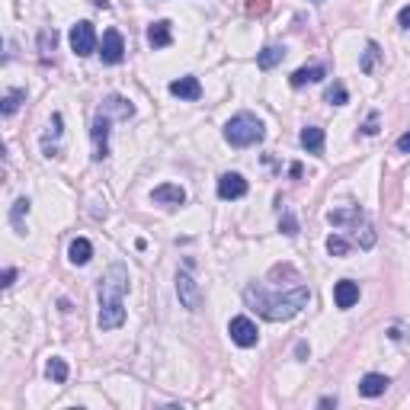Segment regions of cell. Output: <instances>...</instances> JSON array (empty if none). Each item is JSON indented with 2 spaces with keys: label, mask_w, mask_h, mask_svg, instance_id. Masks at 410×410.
Wrapping results in <instances>:
<instances>
[{
  "label": "cell",
  "mask_w": 410,
  "mask_h": 410,
  "mask_svg": "<svg viewBox=\"0 0 410 410\" xmlns=\"http://www.w3.org/2000/svg\"><path fill=\"white\" fill-rule=\"evenodd\" d=\"M324 68H321V65H311V68H298V71L295 74H292V77H288V84H292V87H295V90H298V87H305V84H317V80H324Z\"/></svg>",
  "instance_id": "17"
},
{
  "label": "cell",
  "mask_w": 410,
  "mask_h": 410,
  "mask_svg": "<svg viewBox=\"0 0 410 410\" xmlns=\"http://www.w3.org/2000/svg\"><path fill=\"white\" fill-rule=\"evenodd\" d=\"M90 257H94V244L87 238H77L71 241V247H68V260H71L74 267H87L90 263Z\"/></svg>",
  "instance_id": "16"
},
{
  "label": "cell",
  "mask_w": 410,
  "mask_h": 410,
  "mask_svg": "<svg viewBox=\"0 0 410 410\" xmlns=\"http://www.w3.org/2000/svg\"><path fill=\"white\" fill-rule=\"evenodd\" d=\"M29 205H32V202H29L26 196H20V199L13 202V209H10V224H13L20 234H23V218L29 215Z\"/></svg>",
  "instance_id": "22"
},
{
  "label": "cell",
  "mask_w": 410,
  "mask_h": 410,
  "mask_svg": "<svg viewBox=\"0 0 410 410\" xmlns=\"http://www.w3.org/2000/svg\"><path fill=\"white\" fill-rule=\"evenodd\" d=\"M302 148L311 154H321L324 151V129H317V125H305L302 129Z\"/></svg>",
  "instance_id": "18"
},
{
  "label": "cell",
  "mask_w": 410,
  "mask_h": 410,
  "mask_svg": "<svg viewBox=\"0 0 410 410\" xmlns=\"http://www.w3.org/2000/svg\"><path fill=\"white\" fill-rule=\"evenodd\" d=\"M263 138H267V129L253 113H238L224 125V141L231 148H250V144H260Z\"/></svg>",
  "instance_id": "3"
},
{
  "label": "cell",
  "mask_w": 410,
  "mask_h": 410,
  "mask_svg": "<svg viewBox=\"0 0 410 410\" xmlns=\"http://www.w3.org/2000/svg\"><path fill=\"white\" fill-rule=\"evenodd\" d=\"M241 196H247L244 177H241V173H222V177H218V199L231 202V199H241Z\"/></svg>",
  "instance_id": "9"
},
{
  "label": "cell",
  "mask_w": 410,
  "mask_h": 410,
  "mask_svg": "<svg viewBox=\"0 0 410 410\" xmlns=\"http://www.w3.org/2000/svg\"><path fill=\"white\" fill-rule=\"evenodd\" d=\"M228 333H231V340H234L238 346H244V350L257 346V340H260V331H257V324H253L250 317H231Z\"/></svg>",
  "instance_id": "7"
},
{
  "label": "cell",
  "mask_w": 410,
  "mask_h": 410,
  "mask_svg": "<svg viewBox=\"0 0 410 410\" xmlns=\"http://www.w3.org/2000/svg\"><path fill=\"white\" fill-rule=\"evenodd\" d=\"M327 103H331V106H346V103H350V94H346V87H343V84H333L331 90H327Z\"/></svg>",
  "instance_id": "27"
},
{
  "label": "cell",
  "mask_w": 410,
  "mask_h": 410,
  "mask_svg": "<svg viewBox=\"0 0 410 410\" xmlns=\"http://www.w3.org/2000/svg\"><path fill=\"white\" fill-rule=\"evenodd\" d=\"M151 202L167 205V209H177V205H183V202H186V189L177 186V183H160V186L151 193Z\"/></svg>",
  "instance_id": "10"
},
{
  "label": "cell",
  "mask_w": 410,
  "mask_h": 410,
  "mask_svg": "<svg viewBox=\"0 0 410 410\" xmlns=\"http://www.w3.org/2000/svg\"><path fill=\"white\" fill-rule=\"evenodd\" d=\"M61 125H65V119H61V113H55V115H51V122H49V135L42 138V148H49V144H51V138H55V141H58V138H61V132H65V129H61Z\"/></svg>",
  "instance_id": "26"
},
{
  "label": "cell",
  "mask_w": 410,
  "mask_h": 410,
  "mask_svg": "<svg viewBox=\"0 0 410 410\" xmlns=\"http://www.w3.org/2000/svg\"><path fill=\"white\" fill-rule=\"evenodd\" d=\"M333 302H337L340 311H350L359 302V286H356L353 279H340L337 286H333Z\"/></svg>",
  "instance_id": "11"
},
{
  "label": "cell",
  "mask_w": 410,
  "mask_h": 410,
  "mask_svg": "<svg viewBox=\"0 0 410 410\" xmlns=\"http://www.w3.org/2000/svg\"><path fill=\"white\" fill-rule=\"evenodd\" d=\"M378 58H382V49H378V42H369L366 51H362V61H359V71L362 74H372L375 65H378Z\"/></svg>",
  "instance_id": "21"
},
{
  "label": "cell",
  "mask_w": 410,
  "mask_h": 410,
  "mask_svg": "<svg viewBox=\"0 0 410 410\" xmlns=\"http://www.w3.org/2000/svg\"><path fill=\"white\" fill-rule=\"evenodd\" d=\"M100 55H103V65H119L125 58V42H122V32L119 29H106Z\"/></svg>",
  "instance_id": "8"
},
{
  "label": "cell",
  "mask_w": 410,
  "mask_h": 410,
  "mask_svg": "<svg viewBox=\"0 0 410 410\" xmlns=\"http://www.w3.org/2000/svg\"><path fill=\"white\" fill-rule=\"evenodd\" d=\"M397 151H401V154H410V132H404V135L397 138Z\"/></svg>",
  "instance_id": "32"
},
{
  "label": "cell",
  "mask_w": 410,
  "mask_h": 410,
  "mask_svg": "<svg viewBox=\"0 0 410 410\" xmlns=\"http://www.w3.org/2000/svg\"><path fill=\"white\" fill-rule=\"evenodd\" d=\"M362 135H378V113H369V119L362 122Z\"/></svg>",
  "instance_id": "30"
},
{
  "label": "cell",
  "mask_w": 410,
  "mask_h": 410,
  "mask_svg": "<svg viewBox=\"0 0 410 410\" xmlns=\"http://www.w3.org/2000/svg\"><path fill=\"white\" fill-rule=\"evenodd\" d=\"M388 385H391V378H388V375L369 372L366 378H362V382H359V395H362V397H382L385 391H388Z\"/></svg>",
  "instance_id": "13"
},
{
  "label": "cell",
  "mask_w": 410,
  "mask_h": 410,
  "mask_svg": "<svg viewBox=\"0 0 410 410\" xmlns=\"http://www.w3.org/2000/svg\"><path fill=\"white\" fill-rule=\"evenodd\" d=\"M13 279H16V269H7V273H4V288L13 286Z\"/></svg>",
  "instance_id": "34"
},
{
  "label": "cell",
  "mask_w": 410,
  "mask_h": 410,
  "mask_svg": "<svg viewBox=\"0 0 410 410\" xmlns=\"http://www.w3.org/2000/svg\"><path fill=\"white\" fill-rule=\"evenodd\" d=\"M173 42V32H170V23L167 20H158L148 26V45L151 49H167Z\"/></svg>",
  "instance_id": "15"
},
{
  "label": "cell",
  "mask_w": 410,
  "mask_h": 410,
  "mask_svg": "<svg viewBox=\"0 0 410 410\" xmlns=\"http://www.w3.org/2000/svg\"><path fill=\"white\" fill-rule=\"evenodd\" d=\"M55 42H58V32H55V29H45L42 36H39V45H42V55L55 51Z\"/></svg>",
  "instance_id": "29"
},
{
  "label": "cell",
  "mask_w": 410,
  "mask_h": 410,
  "mask_svg": "<svg viewBox=\"0 0 410 410\" xmlns=\"http://www.w3.org/2000/svg\"><path fill=\"white\" fill-rule=\"evenodd\" d=\"M68 42H71L74 55H80V58L94 55V51H96V29H94V23L80 20L77 26H71V36H68Z\"/></svg>",
  "instance_id": "4"
},
{
  "label": "cell",
  "mask_w": 410,
  "mask_h": 410,
  "mask_svg": "<svg viewBox=\"0 0 410 410\" xmlns=\"http://www.w3.org/2000/svg\"><path fill=\"white\" fill-rule=\"evenodd\" d=\"M321 407H337V397H321Z\"/></svg>",
  "instance_id": "35"
},
{
  "label": "cell",
  "mask_w": 410,
  "mask_h": 410,
  "mask_svg": "<svg viewBox=\"0 0 410 410\" xmlns=\"http://www.w3.org/2000/svg\"><path fill=\"white\" fill-rule=\"evenodd\" d=\"M397 23H401L404 29H410V7H404L401 13H397Z\"/></svg>",
  "instance_id": "33"
},
{
  "label": "cell",
  "mask_w": 410,
  "mask_h": 410,
  "mask_svg": "<svg viewBox=\"0 0 410 410\" xmlns=\"http://www.w3.org/2000/svg\"><path fill=\"white\" fill-rule=\"evenodd\" d=\"M103 113H115L119 119H132V115H135V106H132L129 100H122V96H109Z\"/></svg>",
  "instance_id": "20"
},
{
  "label": "cell",
  "mask_w": 410,
  "mask_h": 410,
  "mask_svg": "<svg viewBox=\"0 0 410 410\" xmlns=\"http://www.w3.org/2000/svg\"><path fill=\"white\" fill-rule=\"evenodd\" d=\"M279 231L286 234V238H295V234H298V218L292 215V212H282V218H279Z\"/></svg>",
  "instance_id": "28"
},
{
  "label": "cell",
  "mask_w": 410,
  "mask_h": 410,
  "mask_svg": "<svg viewBox=\"0 0 410 410\" xmlns=\"http://www.w3.org/2000/svg\"><path fill=\"white\" fill-rule=\"evenodd\" d=\"M244 302H247V308H253L260 317H267V321L279 324V321H292L295 314H302V311L308 308L311 292L305 286H295L292 292L269 295L260 282H250V286L244 288Z\"/></svg>",
  "instance_id": "1"
},
{
  "label": "cell",
  "mask_w": 410,
  "mask_h": 410,
  "mask_svg": "<svg viewBox=\"0 0 410 410\" xmlns=\"http://www.w3.org/2000/svg\"><path fill=\"white\" fill-rule=\"evenodd\" d=\"M282 58H286V45H267V49L257 55V65L263 68V71H273Z\"/></svg>",
  "instance_id": "19"
},
{
  "label": "cell",
  "mask_w": 410,
  "mask_h": 410,
  "mask_svg": "<svg viewBox=\"0 0 410 410\" xmlns=\"http://www.w3.org/2000/svg\"><path fill=\"white\" fill-rule=\"evenodd\" d=\"M362 218H366V212L359 209V205H350V209H331L327 212V222L333 224V228H346V224H359Z\"/></svg>",
  "instance_id": "12"
},
{
  "label": "cell",
  "mask_w": 410,
  "mask_h": 410,
  "mask_svg": "<svg viewBox=\"0 0 410 410\" xmlns=\"http://www.w3.org/2000/svg\"><path fill=\"white\" fill-rule=\"evenodd\" d=\"M177 295H180V305L186 311H199L202 308V288L189 273H177Z\"/></svg>",
  "instance_id": "6"
},
{
  "label": "cell",
  "mask_w": 410,
  "mask_h": 410,
  "mask_svg": "<svg viewBox=\"0 0 410 410\" xmlns=\"http://www.w3.org/2000/svg\"><path fill=\"white\" fill-rule=\"evenodd\" d=\"M170 94L180 96V100H199L202 84H199V77H180V80H173L170 84Z\"/></svg>",
  "instance_id": "14"
},
{
  "label": "cell",
  "mask_w": 410,
  "mask_h": 410,
  "mask_svg": "<svg viewBox=\"0 0 410 410\" xmlns=\"http://www.w3.org/2000/svg\"><path fill=\"white\" fill-rule=\"evenodd\" d=\"M45 372H49V378H51V382H58V385H65V382H68V362H65V359H58V356H51V359H49Z\"/></svg>",
  "instance_id": "23"
},
{
  "label": "cell",
  "mask_w": 410,
  "mask_h": 410,
  "mask_svg": "<svg viewBox=\"0 0 410 410\" xmlns=\"http://www.w3.org/2000/svg\"><path fill=\"white\" fill-rule=\"evenodd\" d=\"M90 141H94V160L109 158V113H96L90 125Z\"/></svg>",
  "instance_id": "5"
},
{
  "label": "cell",
  "mask_w": 410,
  "mask_h": 410,
  "mask_svg": "<svg viewBox=\"0 0 410 410\" xmlns=\"http://www.w3.org/2000/svg\"><path fill=\"white\" fill-rule=\"evenodd\" d=\"M267 7H269V0H250V4H247L250 13H267Z\"/></svg>",
  "instance_id": "31"
},
{
  "label": "cell",
  "mask_w": 410,
  "mask_h": 410,
  "mask_svg": "<svg viewBox=\"0 0 410 410\" xmlns=\"http://www.w3.org/2000/svg\"><path fill=\"white\" fill-rule=\"evenodd\" d=\"M327 253H331V257H346V253H350V241L340 238V234H331V238H327Z\"/></svg>",
  "instance_id": "25"
},
{
  "label": "cell",
  "mask_w": 410,
  "mask_h": 410,
  "mask_svg": "<svg viewBox=\"0 0 410 410\" xmlns=\"http://www.w3.org/2000/svg\"><path fill=\"white\" fill-rule=\"evenodd\" d=\"M125 292H129V269L122 263H113L100 279V331H119L125 324Z\"/></svg>",
  "instance_id": "2"
},
{
  "label": "cell",
  "mask_w": 410,
  "mask_h": 410,
  "mask_svg": "<svg viewBox=\"0 0 410 410\" xmlns=\"http://www.w3.org/2000/svg\"><path fill=\"white\" fill-rule=\"evenodd\" d=\"M23 100H26V90H10V94L4 96V106H0V113H4V115H13L16 109H20Z\"/></svg>",
  "instance_id": "24"
}]
</instances>
